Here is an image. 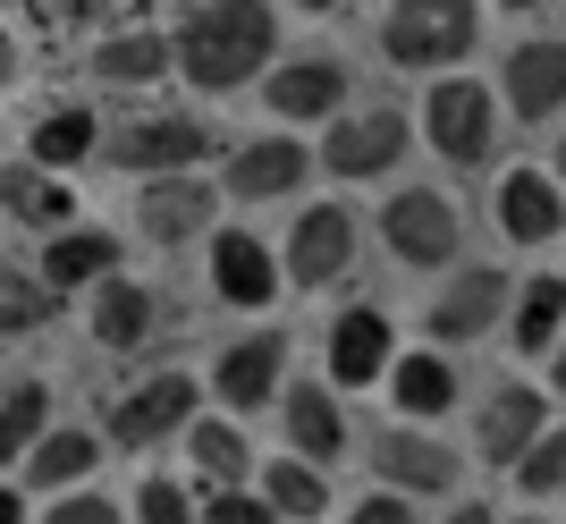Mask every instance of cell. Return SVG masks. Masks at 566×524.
Returning a JSON list of instances; mask_svg holds the SVG:
<instances>
[{
	"mask_svg": "<svg viewBox=\"0 0 566 524\" xmlns=\"http://www.w3.org/2000/svg\"><path fill=\"white\" fill-rule=\"evenodd\" d=\"M102 431H43L34 449L18 457V474H25V491H69V482H85L102 465Z\"/></svg>",
	"mask_w": 566,
	"mask_h": 524,
	"instance_id": "24",
	"label": "cell"
},
{
	"mask_svg": "<svg viewBox=\"0 0 566 524\" xmlns=\"http://www.w3.org/2000/svg\"><path fill=\"white\" fill-rule=\"evenodd\" d=\"M169 34H153V25H127V34H102L94 43V76L102 85H161L169 76Z\"/></svg>",
	"mask_w": 566,
	"mask_h": 524,
	"instance_id": "25",
	"label": "cell"
},
{
	"mask_svg": "<svg viewBox=\"0 0 566 524\" xmlns=\"http://www.w3.org/2000/svg\"><path fill=\"white\" fill-rule=\"evenodd\" d=\"M118 0H25V18L43 25V34H85V25H102Z\"/></svg>",
	"mask_w": 566,
	"mask_h": 524,
	"instance_id": "34",
	"label": "cell"
},
{
	"mask_svg": "<svg viewBox=\"0 0 566 524\" xmlns=\"http://www.w3.org/2000/svg\"><path fill=\"white\" fill-rule=\"evenodd\" d=\"M18 76V43H9V25H0V85Z\"/></svg>",
	"mask_w": 566,
	"mask_h": 524,
	"instance_id": "41",
	"label": "cell"
},
{
	"mask_svg": "<svg viewBox=\"0 0 566 524\" xmlns=\"http://www.w3.org/2000/svg\"><path fill=\"white\" fill-rule=\"evenodd\" d=\"M549 381H558V389H566V331H558V338H549Z\"/></svg>",
	"mask_w": 566,
	"mask_h": 524,
	"instance_id": "40",
	"label": "cell"
},
{
	"mask_svg": "<svg viewBox=\"0 0 566 524\" xmlns=\"http://www.w3.org/2000/svg\"><path fill=\"white\" fill-rule=\"evenodd\" d=\"M355 524H406L415 516V491H398V482H380V491H364V507H347Z\"/></svg>",
	"mask_w": 566,
	"mask_h": 524,
	"instance_id": "38",
	"label": "cell"
},
{
	"mask_svg": "<svg viewBox=\"0 0 566 524\" xmlns=\"http://www.w3.org/2000/svg\"><path fill=\"white\" fill-rule=\"evenodd\" d=\"M516 491H533V500L566 491V423H542V440L516 457Z\"/></svg>",
	"mask_w": 566,
	"mask_h": 524,
	"instance_id": "33",
	"label": "cell"
},
{
	"mask_svg": "<svg viewBox=\"0 0 566 524\" xmlns=\"http://www.w3.org/2000/svg\"><path fill=\"white\" fill-rule=\"evenodd\" d=\"M169 51H178L187 85H203V94H237V85H254V76L271 69L280 18H271V0H203V9L178 18Z\"/></svg>",
	"mask_w": 566,
	"mask_h": 524,
	"instance_id": "1",
	"label": "cell"
},
{
	"mask_svg": "<svg viewBox=\"0 0 566 524\" xmlns=\"http://www.w3.org/2000/svg\"><path fill=\"white\" fill-rule=\"evenodd\" d=\"M262 500L280 507V516H331V482L313 457H280L271 474H262Z\"/></svg>",
	"mask_w": 566,
	"mask_h": 524,
	"instance_id": "30",
	"label": "cell"
},
{
	"mask_svg": "<svg viewBox=\"0 0 566 524\" xmlns=\"http://www.w3.org/2000/svg\"><path fill=\"white\" fill-rule=\"evenodd\" d=\"M542 423H549L542 389H524V381L491 389V398H482V423H473V440H482V465H516V457L542 440Z\"/></svg>",
	"mask_w": 566,
	"mask_h": 524,
	"instance_id": "17",
	"label": "cell"
},
{
	"mask_svg": "<svg viewBox=\"0 0 566 524\" xmlns=\"http://www.w3.org/2000/svg\"><path fill=\"white\" fill-rule=\"evenodd\" d=\"M102 271H118V238H102V229H60V238L43 245V280L60 287V296H76V287H94Z\"/></svg>",
	"mask_w": 566,
	"mask_h": 524,
	"instance_id": "26",
	"label": "cell"
},
{
	"mask_svg": "<svg viewBox=\"0 0 566 524\" xmlns=\"http://www.w3.org/2000/svg\"><path fill=\"white\" fill-rule=\"evenodd\" d=\"M43 431H51V389L43 381H18L9 398H0V465H18Z\"/></svg>",
	"mask_w": 566,
	"mask_h": 524,
	"instance_id": "31",
	"label": "cell"
},
{
	"mask_svg": "<svg viewBox=\"0 0 566 524\" xmlns=\"http://www.w3.org/2000/svg\"><path fill=\"white\" fill-rule=\"evenodd\" d=\"M25 153H34L43 169H76L85 153H102V119L85 111V102H69V111H51V119H34Z\"/></svg>",
	"mask_w": 566,
	"mask_h": 524,
	"instance_id": "27",
	"label": "cell"
},
{
	"mask_svg": "<svg viewBox=\"0 0 566 524\" xmlns=\"http://www.w3.org/2000/svg\"><path fill=\"white\" fill-rule=\"evenodd\" d=\"M423 136L440 161L473 169V161H491V144H499V94L491 85H473V76H440L423 94Z\"/></svg>",
	"mask_w": 566,
	"mask_h": 524,
	"instance_id": "4",
	"label": "cell"
},
{
	"mask_svg": "<svg viewBox=\"0 0 566 524\" xmlns=\"http://www.w3.org/2000/svg\"><path fill=\"white\" fill-rule=\"evenodd\" d=\"M347 262H355V212L347 203H313L296 229H287V280L296 287H331V280H347Z\"/></svg>",
	"mask_w": 566,
	"mask_h": 524,
	"instance_id": "9",
	"label": "cell"
},
{
	"mask_svg": "<svg viewBox=\"0 0 566 524\" xmlns=\"http://www.w3.org/2000/svg\"><path fill=\"white\" fill-rule=\"evenodd\" d=\"M406 161V119L389 102L373 111H331V136H322V169L331 178H380V169Z\"/></svg>",
	"mask_w": 566,
	"mask_h": 524,
	"instance_id": "5",
	"label": "cell"
},
{
	"mask_svg": "<svg viewBox=\"0 0 566 524\" xmlns=\"http://www.w3.org/2000/svg\"><path fill=\"white\" fill-rule=\"evenodd\" d=\"M296 9H313V18H322V9H338V0H296Z\"/></svg>",
	"mask_w": 566,
	"mask_h": 524,
	"instance_id": "42",
	"label": "cell"
},
{
	"mask_svg": "<svg viewBox=\"0 0 566 524\" xmlns=\"http://www.w3.org/2000/svg\"><path fill=\"white\" fill-rule=\"evenodd\" d=\"M287 381V338L280 331H254V338H237V347H220L212 364V389L229 415H254V406H271Z\"/></svg>",
	"mask_w": 566,
	"mask_h": 524,
	"instance_id": "11",
	"label": "cell"
},
{
	"mask_svg": "<svg viewBox=\"0 0 566 524\" xmlns=\"http://www.w3.org/2000/svg\"><path fill=\"white\" fill-rule=\"evenodd\" d=\"M43 516H51V524H111V516H127V507H111L102 491H76V482H69V491H51Z\"/></svg>",
	"mask_w": 566,
	"mask_h": 524,
	"instance_id": "36",
	"label": "cell"
},
{
	"mask_svg": "<svg viewBox=\"0 0 566 524\" xmlns=\"http://www.w3.org/2000/svg\"><path fill=\"white\" fill-rule=\"evenodd\" d=\"M195 516H212V524H271L280 507H271V500H245V482H212Z\"/></svg>",
	"mask_w": 566,
	"mask_h": 524,
	"instance_id": "35",
	"label": "cell"
},
{
	"mask_svg": "<svg viewBox=\"0 0 566 524\" xmlns=\"http://www.w3.org/2000/svg\"><path fill=\"white\" fill-rule=\"evenodd\" d=\"M102 153H111L118 169L153 178V169H195V161H212L220 136H212L203 119H187V111H127L118 127H102Z\"/></svg>",
	"mask_w": 566,
	"mask_h": 524,
	"instance_id": "3",
	"label": "cell"
},
{
	"mask_svg": "<svg viewBox=\"0 0 566 524\" xmlns=\"http://www.w3.org/2000/svg\"><path fill=\"white\" fill-rule=\"evenodd\" d=\"M558 102H566V43H558V34L516 43V51H507V111L542 127Z\"/></svg>",
	"mask_w": 566,
	"mask_h": 524,
	"instance_id": "19",
	"label": "cell"
},
{
	"mask_svg": "<svg viewBox=\"0 0 566 524\" xmlns=\"http://www.w3.org/2000/svg\"><path fill=\"white\" fill-rule=\"evenodd\" d=\"M499 9H533V0H499Z\"/></svg>",
	"mask_w": 566,
	"mask_h": 524,
	"instance_id": "44",
	"label": "cell"
},
{
	"mask_svg": "<svg viewBox=\"0 0 566 524\" xmlns=\"http://www.w3.org/2000/svg\"><path fill=\"white\" fill-rule=\"evenodd\" d=\"M380 238H389V254H398L406 271H440V262L457 254V203L440 187H406V195H389Z\"/></svg>",
	"mask_w": 566,
	"mask_h": 524,
	"instance_id": "6",
	"label": "cell"
},
{
	"mask_svg": "<svg viewBox=\"0 0 566 524\" xmlns=\"http://www.w3.org/2000/svg\"><path fill=\"white\" fill-rule=\"evenodd\" d=\"M178 440L195 449L203 482H245V465H254V449H245V431H237V423H187Z\"/></svg>",
	"mask_w": 566,
	"mask_h": 524,
	"instance_id": "32",
	"label": "cell"
},
{
	"mask_svg": "<svg viewBox=\"0 0 566 524\" xmlns=\"http://www.w3.org/2000/svg\"><path fill=\"white\" fill-rule=\"evenodd\" d=\"M0 212L18 220V229H69L76 220V195L60 187V169H43L25 153L18 169H0Z\"/></svg>",
	"mask_w": 566,
	"mask_h": 524,
	"instance_id": "21",
	"label": "cell"
},
{
	"mask_svg": "<svg viewBox=\"0 0 566 524\" xmlns=\"http://www.w3.org/2000/svg\"><path fill=\"white\" fill-rule=\"evenodd\" d=\"M51 296H60V287H51L43 271H25V262L0 254V338L43 331V322H51Z\"/></svg>",
	"mask_w": 566,
	"mask_h": 524,
	"instance_id": "28",
	"label": "cell"
},
{
	"mask_svg": "<svg viewBox=\"0 0 566 524\" xmlns=\"http://www.w3.org/2000/svg\"><path fill=\"white\" fill-rule=\"evenodd\" d=\"M338 102H347V69L338 60H287V69H271L262 76V111L271 119H331Z\"/></svg>",
	"mask_w": 566,
	"mask_h": 524,
	"instance_id": "15",
	"label": "cell"
},
{
	"mask_svg": "<svg viewBox=\"0 0 566 524\" xmlns=\"http://www.w3.org/2000/svg\"><path fill=\"white\" fill-rule=\"evenodd\" d=\"M482 43V0H398L389 18H380V51H389V69H457L465 51Z\"/></svg>",
	"mask_w": 566,
	"mask_h": 524,
	"instance_id": "2",
	"label": "cell"
},
{
	"mask_svg": "<svg viewBox=\"0 0 566 524\" xmlns=\"http://www.w3.org/2000/svg\"><path fill=\"white\" fill-rule=\"evenodd\" d=\"M85 331H94V347L127 356V347H144V338L161 331V296H153L144 280H118V271H102V280H94V305H85Z\"/></svg>",
	"mask_w": 566,
	"mask_h": 524,
	"instance_id": "14",
	"label": "cell"
},
{
	"mask_svg": "<svg viewBox=\"0 0 566 524\" xmlns=\"http://www.w3.org/2000/svg\"><path fill=\"white\" fill-rule=\"evenodd\" d=\"M127 516L178 524V516H195V507H187V491H178V482H169V474H144V491H136V507H127Z\"/></svg>",
	"mask_w": 566,
	"mask_h": 524,
	"instance_id": "37",
	"label": "cell"
},
{
	"mask_svg": "<svg viewBox=\"0 0 566 524\" xmlns=\"http://www.w3.org/2000/svg\"><path fill=\"white\" fill-rule=\"evenodd\" d=\"M187 423H195V381L187 373H153L111 406V449H153V440H169Z\"/></svg>",
	"mask_w": 566,
	"mask_h": 524,
	"instance_id": "8",
	"label": "cell"
},
{
	"mask_svg": "<svg viewBox=\"0 0 566 524\" xmlns=\"http://www.w3.org/2000/svg\"><path fill=\"white\" fill-rule=\"evenodd\" d=\"M305 144L296 136H262V144H237L229 153V195L237 203H280V195L305 187Z\"/></svg>",
	"mask_w": 566,
	"mask_h": 524,
	"instance_id": "16",
	"label": "cell"
},
{
	"mask_svg": "<svg viewBox=\"0 0 566 524\" xmlns=\"http://www.w3.org/2000/svg\"><path fill=\"white\" fill-rule=\"evenodd\" d=\"M25 500H34V491H9V482H0V524H18V516H25Z\"/></svg>",
	"mask_w": 566,
	"mask_h": 524,
	"instance_id": "39",
	"label": "cell"
},
{
	"mask_svg": "<svg viewBox=\"0 0 566 524\" xmlns=\"http://www.w3.org/2000/svg\"><path fill=\"white\" fill-rule=\"evenodd\" d=\"M373 474L415 491V500H440V491H457V457L431 431H415V415H406L398 431H373Z\"/></svg>",
	"mask_w": 566,
	"mask_h": 524,
	"instance_id": "12",
	"label": "cell"
},
{
	"mask_svg": "<svg viewBox=\"0 0 566 524\" xmlns=\"http://www.w3.org/2000/svg\"><path fill=\"white\" fill-rule=\"evenodd\" d=\"M212 287L229 296V305H271V296H280V262H271V245L245 238V229L212 238Z\"/></svg>",
	"mask_w": 566,
	"mask_h": 524,
	"instance_id": "22",
	"label": "cell"
},
{
	"mask_svg": "<svg viewBox=\"0 0 566 524\" xmlns=\"http://www.w3.org/2000/svg\"><path fill=\"white\" fill-rule=\"evenodd\" d=\"M549 169H558V187H566V144H558V161H549Z\"/></svg>",
	"mask_w": 566,
	"mask_h": 524,
	"instance_id": "43",
	"label": "cell"
},
{
	"mask_svg": "<svg viewBox=\"0 0 566 524\" xmlns=\"http://www.w3.org/2000/svg\"><path fill=\"white\" fill-rule=\"evenodd\" d=\"M280 415H287V440H296V457H313V465H331V457H347V415H338V381H280Z\"/></svg>",
	"mask_w": 566,
	"mask_h": 524,
	"instance_id": "20",
	"label": "cell"
},
{
	"mask_svg": "<svg viewBox=\"0 0 566 524\" xmlns=\"http://www.w3.org/2000/svg\"><path fill=\"white\" fill-rule=\"evenodd\" d=\"M136 9H144V0H136Z\"/></svg>",
	"mask_w": 566,
	"mask_h": 524,
	"instance_id": "45",
	"label": "cell"
},
{
	"mask_svg": "<svg viewBox=\"0 0 566 524\" xmlns=\"http://www.w3.org/2000/svg\"><path fill=\"white\" fill-rule=\"evenodd\" d=\"M389 398H398V415H415V423H431V415H449V406H457V364L440 356V338L389 364Z\"/></svg>",
	"mask_w": 566,
	"mask_h": 524,
	"instance_id": "23",
	"label": "cell"
},
{
	"mask_svg": "<svg viewBox=\"0 0 566 524\" xmlns=\"http://www.w3.org/2000/svg\"><path fill=\"white\" fill-rule=\"evenodd\" d=\"M212 212H220V187H203L195 169H153V178H144V195H136V220H144V238H153V245L203 238V229H212Z\"/></svg>",
	"mask_w": 566,
	"mask_h": 524,
	"instance_id": "7",
	"label": "cell"
},
{
	"mask_svg": "<svg viewBox=\"0 0 566 524\" xmlns=\"http://www.w3.org/2000/svg\"><path fill=\"white\" fill-rule=\"evenodd\" d=\"M566 331V280L558 271H542V280L516 287V347L524 356H549V338Z\"/></svg>",
	"mask_w": 566,
	"mask_h": 524,
	"instance_id": "29",
	"label": "cell"
},
{
	"mask_svg": "<svg viewBox=\"0 0 566 524\" xmlns=\"http://www.w3.org/2000/svg\"><path fill=\"white\" fill-rule=\"evenodd\" d=\"M499 313H507V271H457L440 287V305H431V338L440 347L482 338V331H499Z\"/></svg>",
	"mask_w": 566,
	"mask_h": 524,
	"instance_id": "18",
	"label": "cell"
},
{
	"mask_svg": "<svg viewBox=\"0 0 566 524\" xmlns=\"http://www.w3.org/2000/svg\"><path fill=\"white\" fill-rule=\"evenodd\" d=\"M389 364H398L389 313H380V305H347L331 322V381L338 389H373V381H389Z\"/></svg>",
	"mask_w": 566,
	"mask_h": 524,
	"instance_id": "10",
	"label": "cell"
},
{
	"mask_svg": "<svg viewBox=\"0 0 566 524\" xmlns=\"http://www.w3.org/2000/svg\"><path fill=\"white\" fill-rule=\"evenodd\" d=\"M499 229H507V245H549L566 229V187L549 178V169H507L491 195Z\"/></svg>",
	"mask_w": 566,
	"mask_h": 524,
	"instance_id": "13",
	"label": "cell"
}]
</instances>
